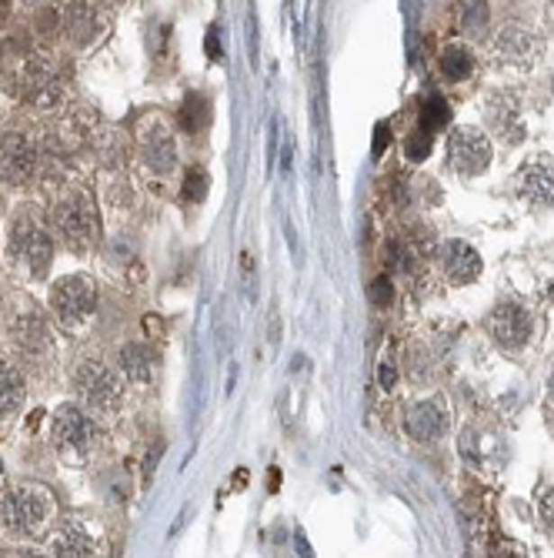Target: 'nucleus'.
Returning <instances> with one entry per match:
<instances>
[{
    "label": "nucleus",
    "instance_id": "1",
    "mask_svg": "<svg viewBox=\"0 0 554 558\" xmlns=\"http://www.w3.org/2000/svg\"><path fill=\"white\" fill-rule=\"evenodd\" d=\"M54 495L34 481H14L11 489L0 495V522L17 538L41 535L54 518Z\"/></svg>",
    "mask_w": 554,
    "mask_h": 558
},
{
    "label": "nucleus",
    "instance_id": "20",
    "mask_svg": "<svg viewBox=\"0 0 554 558\" xmlns=\"http://www.w3.org/2000/svg\"><path fill=\"white\" fill-rule=\"evenodd\" d=\"M50 555H64V558L94 555V542L84 528H77V525H64V528L54 532V538H50Z\"/></svg>",
    "mask_w": 554,
    "mask_h": 558
},
{
    "label": "nucleus",
    "instance_id": "33",
    "mask_svg": "<svg viewBox=\"0 0 554 558\" xmlns=\"http://www.w3.org/2000/svg\"><path fill=\"white\" fill-rule=\"evenodd\" d=\"M207 54H211V58H221V50H217V31L214 27H211V34H207Z\"/></svg>",
    "mask_w": 554,
    "mask_h": 558
},
{
    "label": "nucleus",
    "instance_id": "4",
    "mask_svg": "<svg viewBox=\"0 0 554 558\" xmlns=\"http://www.w3.org/2000/svg\"><path fill=\"white\" fill-rule=\"evenodd\" d=\"M50 308L57 311V318L64 328H80L84 321L94 318L97 308V288L87 274H68L54 281L50 288Z\"/></svg>",
    "mask_w": 554,
    "mask_h": 558
},
{
    "label": "nucleus",
    "instance_id": "11",
    "mask_svg": "<svg viewBox=\"0 0 554 558\" xmlns=\"http://www.w3.org/2000/svg\"><path fill=\"white\" fill-rule=\"evenodd\" d=\"M21 94L37 107H54L64 94V84L44 58H27L21 68Z\"/></svg>",
    "mask_w": 554,
    "mask_h": 558
},
{
    "label": "nucleus",
    "instance_id": "29",
    "mask_svg": "<svg viewBox=\"0 0 554 558\" xmlns=\"http://www.w3.org/2000/svg\"><path fill=\"white\" fill-rule=\"evenodd\" d=\"M368 295H371V305H377V308H385V305H391V297H395V288H391V278H374L371 288H368Z\"/></svg>",
    "mask_w": 554,
    "mask_h": 558
},
{
    "label": "nucleus",
    "instance_id": "37",
    "mask_svg": "<svg viewBox=\"0 0 554 558\" xmlns=\"http://www.w3.org/2000/svg\"><path fill=\"white\" fill-rule=\"evenodd\" d=\"M548 391H551V395H554V375H551V381H548Z\"/></svg>",
    "mask_w": 554,
    "mask_h": 558
},
{
    "label": "nucleus",
    "instance_id": "8",
    "mask_svg": "<svg viewBox=\"0 0 554 558\" xmlns=\"http://www.w3.org/2000/svg\"><path fill=\"white\" fill-rule=\"evenodd\" d=\"M41 151L23 131H4L0 134V174L7 184H27L37 174Z\"/></svg>",
    "mask_w": 554,
    "mask_h": 558
},
{
    "label": "nucleus",
    "instance_id": "2",
    "mask_svg": "<svg viewBox=\"0 0 554 558\" xmlns=\"http://www.w3.org/2000/svg\"><path fill=\"white\" fill-rule=\"evenodd\" d=\"M7 254L21 264L31 278H44L50 261H54V241L41 224V217L23 207L11 217V231H7Z\"/></svg>",
    "mask_w": 554,
    "mask_h": 558
},
{
    "label": "nucleus",
    "instance_id": "15",
    "mask_svg": "<svg viewBox=\"0 0 554 558\" xmlns=\"http://www.w3.org/2000/svg\"><path fill=\"white\" fill-rule=\"evenodd\" d=\"M404 428H407V435L421 444L438 442V438L448 432V411H444V405L438 398L418 401V405L407 408Z\"/></svg>",
    "mask_w": 554,
    "mask_h": 558
},
{
    "label": "nucleus",
    "instance_id": "3",
    "mask_svg": "<svg viewBox=\"0 0 554 558\" xmlns=\"http://www.w3.org/2000/svg\"><path fill=\"white\" fill-rule=\"evenodd\" d=\"M50 224H54L57 238L74 251H91L101 241V217L84 191L60 194L50 211Z\"/></svg>",
    "mask_w": 554,
    "mask_h": 558
},
{
    "label": "nucleus",
    "instance_id": "10",
    "mask_svg": "<svg viewBox=\"0 0 554 558\" xmlns=\"http://www.w3.org/2000/svg\"><path fill=\"white\" fill-rule=\"evenodd\" d=\"M50 435H54V444L60 452H70V455H84L94 442V422L91 415L77 405H60L54 411V422H50Z\"/></svg>",
    "mask_w": 554,
    "mask_h": 558
},
{
    "label": "nucleus",
    "instance_id": "23",
    "mask_svg": "<svg viewBox=\"0 0 554 558\" xmlns=\"http://www.w3.org/2000/svg\"><path fill=\"white\" fill-rule=\"evenodd\" d=\"M458 23H461V31L468 37H481L487 31V23H491V4L487 0H464Z\"/></svg>",
    "mask_w": 554,
    "mask_h": 558
},
{
    "label": "nucleus",
    "instance_id": "12",
    "mask_svg": "<svg viewBox=\"0 0 554 558\" xmlns=\"http://www.w3.org/2000/svg\"><path fill=\"white\" fill-rule=\"evenodd\" d=\"M141 158L154 174H170L177 164V141L170 134L168 124L150 121L141 127Z\"/></svg>",
    "mask_w": 554,
    "mask_h": 558
},
{
    "label": "nucleus",
    "instance_id": "25",
    "mask_svg": "<svg viewBox=\"0 0 554 558\" xmlns=\"http://www.w3.org/2000/svg\"><path fill=\"white\" fill-rule=\"evenodd\" d=\"M204 121H207V104H204V97L201 94H187V101L181 107V127L184 131H197V127H204Z\"/></svg>",
    "mask_w": 554,
    "mask_h": 558
},
{
    "label": "nucleus",
    "instance_id": "14",
    "mask_svg": "<svg viewBox=\"0 0 554 558\" xmlns=\"http://www.w3.org/2000/svg\"><path fill=\"white\" fill-rule=\"evenodd\" d=\"M438 264H441V274L451 285H471L477 274H481V254L468 241H448V244H441Z\"/></svg>",
    "mask_w": 554,
    "mask_h": 558
},
{
    "label": "nucleus",
    "instance_id": "16",
    "mask_svg": "<svg viewBox=\"0 0 554 558\" xmlns=\"http://www.w3.org/2000/svg\"><path fill=\"white\" fill-rule=\"evenodd\" d=\"M60 31L70 41V47H87L97 34V11L91 0H70L60 14Z\"/></svg>",
    "mask_w": 554,
    "mask_h": 558
},
{
    "label": "nucleus",
    "instance_id": "13",
    "mask_svg": "<svg viewBox=\"0 0 554 558\" xmlns=\"http://www.w3.org/2000/svg\"><path fill=\"white\" fill-rule=\"evenodd\" d=\"M485 121H487V127L501 137V141H508V144L524 141L521 104L511 91H501V94H491V97H487L485 101Z\"/></svg>",
    "mask_w": 554,
    "mask_h": 558
},
{
    "label": "nucleus",
    "instance_id": "32",
    "mask_svg": "<svg viewBox=\"0 0 554 558\" xmlns=\"http://www.w3.org/2000/svg\"><path fill=\"white\" fill-rule=\"evenodd\" d=\"M377 381H381V388H385V391H391V388H395L397 371H395V365H391V361H381V368H377Z\"/></svg>",
    "mask_w": 554,
    "mask_h": 558
},
{
    "label": "nucleus",
    "instance_id": "24",
    "mask_svg": "<svg viewBox=\"0 0 554 558\" xmlns=\"http://www.w3.org/2000/svg\"><path fill=\"white\" fill-rule=\"evenodd\" d=\"M418 124L424 127V131H431V134H438V131H444V127L451 124V107H448L441 97H428L424 107H421Z\"/></svg>",
    "mask_w": 554,
    "mask_h": 558
},
{
    "label": "nucleus",
    "instance_id": "30",
    "mask_svg": "<svg viewBox=\"0 0 554 558\" xmlns=\"http://www.w3.org/2000/svg\"><path fill=\"white\" fill-rule=\"evenodd\" d=\"M538 518H541L544 532L554 538V489H548L541 499H538Z\"/></svg>",
    "mask_w": 554,
    "mask_h": 558
},
{
    "label": "nucleus",
    "instance_id": "9",
    "mask_svg": "<svg viewBox=\"0 0 554 558\" xmlns=\"http://www.w3.org/2000/svg\"><path fill=\"white\" fill-rule=\"evenodd\" d=\"M448 158L461 178H477L491 164V141L475 127H458L448 141Z\"/></svg>",
    "mask_w": 554,
    "mask_h": 558
},
{
    "label": "nucleus",
    "instance_id": "35",
    "mask_svg": "<svg viewBox=\"0 0 554 558\" xmlns=\"http://www.w3.org/2000/svg\"><path fill=\"white\" fill-rule=\"evenodd\" d=\"M548 23H551V27H554V0H551V4H548Z\"/></svg>",
    "mask_w": 554,
    "mask_h": 558
},
{
    "label": "nucleus",
    "instance_id": "27",
    "mask_svg": "<svg viewBox=\"0 0 554 558\" xmlns=\"http://www.w3.org/2000/svg\"><path fill=\"white\" fill-rule=\"evenodd\" d=\"M431 141H434V134H431V131H424V127H418V131H414V134L404 141L407 158H411V160H424V158H428V151H431Z\"/></svg>",
    "mask_w": 554,
    "mask_h": 558
},
{
    "label": "nucleus",
    "instance_id": "31",
    "mask_svg": "<svg viewBox=\"0 0 554 558\" xmlns=\"http://www.w3.org/2000/svg\"><path fill=\"white\" fill-rule=\"evenodd\" d=\"M387 144H391V131H387L385 124H377L374 127V158H381V154H385L387 151Z\"/></svg>",
    "mask_w": 554,
    "mask_h": 558
},
{
    "label": "nucleus",
    "instance_id": "34",
    "mask_svg": "<svg viewBox=\"0 0 554 558\" xmlns=\"http://www.w3.org/2000/svg\"><path fill=\"white\" fill-rule=\"evenodd\" d=\"M11 7H14L11 0H0V23H4V21H7V17H11Z\"/></svg>",
    "mask_w": 554,
    "mask_h": 558
},
{
    "label": "nucleus",
    "instance_id": "18",
    "mask_svg": "<svg viewBox=\"0 0 554 558\" xmlns=\"http://www.w3.org/2000/svg\"><path fill=\"white\" fill-rule=\"evenodd\" d=\"M121 371L134 385H148L154 378V352L144 342H131L121 348Z\"/></svg>",
    "mask_w": 554,
    "mask_h": 558
},
{
    "label": "nucleus",
    "instance_id": "19",
    "mask_svg": "<svg viewBox=\"0 0 554 558\" xmlns=\"http://www.w3.org/2000/svg\"><path fill=\"white\" fill-rule=\"evenodd\" d=\"M27 398V385L23 375L17 371V365L0 358V415H14Z\"/></svg>",
    "mask_w": 554,
    "mask_h": 558
},
{
    "label": "nucleus",
    "instance_id": "7",
    "mask_svg": "<svg viewBox=\"0 0 554 558\" xmlns=\"http://www.w3.org/2000/svg\"><path fill=\"white\" fill-rule=\"evenodd\" d=\"M485 328H487V334H491V342L498 344L501 352L514 354L528 344V338H531L534 318L524 305H518V301H504V305H498V308L487 315Z\"/></svg>",
    "mask_w": 554,
    "mask_h": 558
},
{
    "label": "nucleus",
    "instance_id": "26",
    "mask_svg": "<svg viewBox=\"0 0 554 558\" xmlns=\"http://www.w3.org/2000/svg\"><path fill=\"white\" fill-rule=\"evenodd\" d=\"M204 194H207V174L191 168L187 178H184V201H187V205H197Z\"/></svg>",
    "mask_w": 554,
    "mask_h": 558
},
{
    "label": "nucleus",
    "instance_id": "28",
    "mask_svg": "<svg viewBox=\"0 0 554 558\" xmlns=\"http://www.w3.org/2000/svg\"><path fill=\"white\" fill-rule=\"evenodd\" d=\"M34 31H37L41 37H54L57 31H60V14H57L54 7H44V11H37Z\"/></svg>",
    "mask_w": 554,
    "mask_h": 558
},
{
    "label": "nucleus",
    "instance_id": "36",
    "mask_svg": "<svg viewBox=\"0 0 554 558\" xmlns=\"http://www.w3.org/2000/svg\"><path fill=\"white\" fill-rule=\"evenodd\" d=\"M548 297H551V301H554V281H551V288H548Z\"/></svg>",
    "mask_w": 554,
    "mask_h": 558
},
{
    "label": "nucleus",
    "instance_id": "38",
    "mask_svg": "<svg viewBox=\"0 0 554 558\" xmlns=\"http://www.w3.org/2000/svg\"><path fill=\"white\" fill-rule=\"evenodd\" d=\"M551 94H554V78H551Z\"/></svg>",
    "mask_w": 554,
    "mask_h": 558
},
{
    "label": "nucleus",
    "instance_id": "22",
    "mask_svg": "<svg viewBox=\"0 0 554 558\" xmlns=\"http://www.w3.org/2000/svg\"><path fill=\"white\" fill-rule=\"evenodd\" d=\"M471 70H475V60L468 54V47L464 44H451L441 50V74L444 80H468L471 78Z\"/></svg>",
    "mask_w": 554,
    "mask_h": 558
},
{
    "label": "nucleus",
    "instance_id": "21",
    "mask_svg": "<svg viewBox=\"0 0 554 558\" xmlns=\"http://www.w3.org/2000/svg\"><path fill=\"white\" fill-rule=\"evenodd\" d=\"M11 338L17 348H23V352H41L47 344V328L44 321L37 318V315H17V318L11 321Z\"/></svg>",
    "mask_w": 554,
    "mask_h": 558
},
{
    "label": "nucleus",
    "instance_id": "5",
    "mask_svg": "<svg viewBox=\"0 0 554 558\" xmlns=\"http://www.w3.org/2000/svg\"><path fill=\"white\" fill-rule=\"evenodd\" d=\"M538 54H541V41L524 23H504L487 41V60L501 68H531Z\"/></svg>",
    "mask_w": 554,
    "mask_h": 558
},
{
    "label": "nucleus",
    "instance_id": "17",
    "mask_svg": "<svg viewBox=\"0 0 554 558\" xmlns=\"http://www.w3.org/2000/svg\"><path fill=\"white\" fill-rule=\"evenodd\" d=\"M518 194L534 207L554 205V168L548 160H531L518 178Z\"/></svg>",
    "mask_w": 554,
    "mask_h": 558
},
{
    "label": "nucleus",
    "instance_id": "6",
    "mask_svg": "<svg viewBox=\"0 0 554 558\" xmlns=\"http://www.w3.org/2000/svg\"><path fill=\"white\" fill-rule=\"evenodd\" d=\"M77 391L84 405L94 411H114L121 405V395H124V385H121V378L114 371L111 365H104L97 358H87V361H80L77 368Z\"/></svg>",
    "mask_w": 554,
    "mask_h": 558
}]
</instances>
